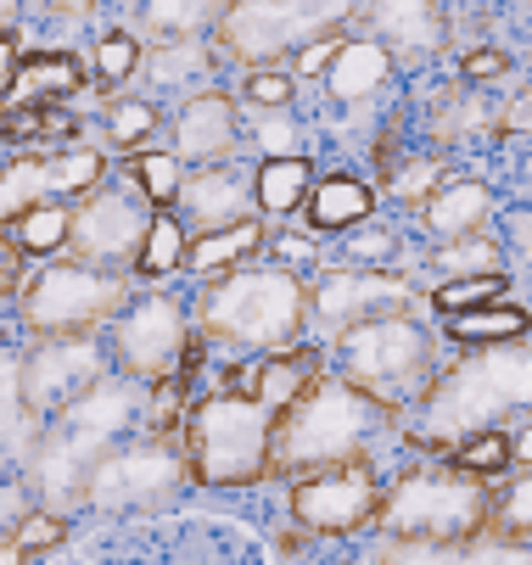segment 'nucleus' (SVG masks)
Instances as JSON below:
<instances>
[{
  "instance_id": "nucleus-1",
  "label": "nucleus",
  "mask_w": 532,
  "mask_h": 565,
  "mask_svg": "<svg viewBox=\"0 0 532 565\" xmlns=\"http://www.w3.org/2000/svg\"><path fill=\"white\" fill-rule=\"evenodd\" d=\"M510 415H532V348L526 342L466 348L460 359L437 364L426 397L415 403L409 443L448 454L454 443L493 431Z\"/></svg>"
},
{
  "instance_id": "nucleus-2",
  "label": "nucleus",
  "mask_w": 532,
  "mask_h": 565,
  "mask_svg": "<svg viewBox=\"0 0 532 565\" xmlns=\"http://www.w3.org/2000/svg\"><path fill=\"white\" fill-rule=\"evenodd\" d=\"M140 397L146 386L129 381V375H102L85 397H73L62 415H51L23 465H29V499H40V510H73L85 493V476L96 470V459L107 448H118L124 437H135V420H140Z\"/></svg>"
},
{
  "instance_id": "nucleus-3",
  "label": "nucleus",
  "mask_w": 532,
  "mask_h": 565,
  "mask_svg": "<svg viewBox=\"0 0 532 565\" xmlns=\"http://www.w3.org/2000/svg\"><path fill=\"white\" fill-rule=\"evenodd\" d=\"M191 326L231 353H286L309 337V280L286 264H236L196 291Z\"/></svg>"
},
{
  "instance_id": "nucleus-4",
  "label": "nucleus",
  "mask_w": 532,
  "mask_h": 565,
  "mask_svg": "<svg viewBox=\"0 0 532 565\" xmlns=\"http://www.w3.org/2000/svg\"><path fill=\"white\" fill-rule=\"evenodd\" d=\"M387 426H393V415L382 409V403H370L359 386H348L342 375L320 370V375L275 415L269 476H291V481H297V476L331 470V465H342V459H359Z\"/></svg>"
},
{
  "instance_id": "nucleus-5",
  "label": "nucleus",
  "mask_w": 532,
  "mask_h": 565,
  "mask_svg": "<svg viewBox=\"0 0 532 565\" xmlns=\"http://www.w3.org/2000/svg\"><path fill=\"white\" fill-rule=\"evenodd\" d=\"M269 437H275V415L236 386L196 397L180 426V448L196 488H253V481H264Z\"/></svg>"
},
{
  "instance_id": "nucleus-6",
  "label": "nucleus",
  "mask_w": 532,
  "mask_h": 565,
  "mask_svg": "<svg viewBox=\"0 0 532 565\" xmlns=\"http://www.w3.org/2000/svg\"><path fill=\"white\" fill-rule=\"evenodd\" d=\"M493 488L466 470H454L448 459L409 465L393 488L375 504V537H404V543H460L488 532Z\"/></svg>"
},
{
  "instance_id": "nucleus-7",
  "label": "nucleus",
  "mask_w": 532,
  "mask_h": 565,
  "mask_svg": "<svg viewBox=\"0 0 532 565\" xmlns=\"http://www.w3.org/2000/svg\"><path fill=\"white\" fill-rule=\"evenodd\" d=\"M337 359H342V381L359 386L370 403H382L387 415H404L426 397L443 348L437 331H426L415 313H387V319H370V326H353L337 337Z\"/></svg>"
},
{
  "instance_id": "nucleus-8",
  "label": "nucleus",
  "mask_w": 532,
  "mask_h": 565,
  "mask_svg": "<svg viewBox=\"0 0 532 565\" xmlns=\"http://www.w3.org/2000/svg\"><path fill=\"white\" fill-rule=\"evenodd\" d=\"M135 297V280L124 269H96V264H79V258H45L40 269L23 275L18 286V319L23 331L40 342V337H91V331H107V319Z\"/></svg>"
},
{
  "instance_id": "nucleus-9",
  "label": "nucleus",
  "mask_w": 532,
  "mask_h": 565,
  "mask_svg": "<svg viewBox=\"0 0 532 565\" xmlns=\"http://www.w3.org/2000/svg\"><path fill=\"white\" fill-rule=\"evenodd\" d=\"M191 481L185 448L180 437H124L118 448H107L96 459V470L85 476V510L102 515H124V510H163L180 499V488Z\"/></svg>"
},
{
  "instance_id": "nucleus-10",
  "label": "nucleus",
  "mask_w": 532,
  "mask_h": 565,
  "mask_svg": "<svg viewBox=\"0 0 532 565\" xmlns=\"http://www.w3.org/2000/svg\"><path fill=\"white\" fill-rule=\"evenodd\" d=\"M342 34L315 0H224V12L213 23V45L219 56L253 67H275L286 56H297L309 40Z\"/></svg>"
},
{
  "instance_id": "nucleus-11",
  "label": "nucleus",
  "mask_w": 532,
  "mask_h": 565,
  "mask_svg": "<svg viewBox=\"0 0 532 565\" xmlns=\"http://www.w3.org/2000/svg\"><path fill=\"white\" fill-rule=\"evenodd\" d=\"M191 342H196L191 308L174 291H140L107 319V359L118 364V375L140 386L174 375Z\"/></svg>"
},
{
  "instance_id": "nucleus-12",
  "label": "nucleus",
  "mask_w": 532,
  "mask_h": 565,
  "mask_svg": "<svg viewBox=\"0 0 532 565\" xmlns=\"http://www.w3.org/2000/svg\"><path fill=\"white\" fill-rule=\"evenodd\" d=\"M107 180V151L96 146H51V151H18L0 163V230L18 213L45 202H79Z\"/></svg>"
},
{
  "instance_id": "nucleus-13",
  "label": "nucleus",
  "mask_w": 532,
  "mask_h": 565,
  "mask_svg": "<svg viewBox=\"0 0 532 565\" xmlns=\"http://www.w3.org/2000/svg\"><path fill=\"white\" fill-rule=\"evenodd\" d=\"M151 207L146 196L124 180V185H96L73 202V224H67V258L96 264V269H135L140 258V241H146Z\"/></svg>"
},
{
  "instance_id": "nucleus-14",
  "label": "nucleus",
  "mask_w": 532,
  "mask_h": 565,
  "mask_svg": "<svg viewBox=\"0 0 532 565\" xmlns=\"http://www.w3.org/2000/svg\"><path fill=\"white\" fill-rule=\"evenodd\" d=\"M286 504H291V521L302 532L348 537V532H364L375 521V504H382V476H375V465L359 454V459H342L331 470L297 476Z\"/></svg>"
},
{
  "instance_id": "nucleus-15",
  "label": "nucleus",
  "mask_w": 532,
  "mask_h": 565,
  "mask_svg": "<svg viewBox=\"0 0 532 565\" xmlns=\"http://www.w3.org/2000/svg\"><path fill=\"white\" fill-rule=\"evenodd\" d=\"M387 313H415V286L393 269H359V264H337L320 269L309 280V319L337 342L353 326H370V319Z\"/></svg>"
},
{
  "instance_id": "nucleus-16",
  "label": "nucleus",
  "mask_w": 532,
  "mask_h": 565,
  "mask_svg": "<svg viewBox=\"0 0 532 565\" xmlns=\"http://www.w3.org/2000/svg\"><path fill=\"white\" fill-rule=\"evenodd\" d=\"M107 342L91 337H40L34 353L23 359V409L45 426L51 415H62L73 397H85L102 375H107Z\"/></svg>"
},
{
  "instance_id": "nucleus-17",
  "label": "nucleus",
  "mask_w": 532,
  "mask_h": 565,
  "mask_svg": "<svg viewBox=\"0 0 532 565\" xmlns=\"http://www.w3.org/2000/svg\"><path fill=\"white\" fill-rule=\"evenodd\" d=\"M169 151L180 157L185 169L236 163V157H242V107L224 90L180 96V107L169 118Z\"/></svg>"
},
{
  "instance_id": "nucleus-18",
  "label": "nucleus",
  "mask_w": 532,
  "mask_h": 565,
  "mask_svg": "<svg viewBox=\"0 0 532 565\" xmlns=\"http://www.w3.org/2000/svg\"><path fill=\"white\" fill-rule=\"evenodd\" d=\"M180 224L191 235H208V230H224V224H242L253 218V174L236 169V163H208V169H185L180 180V202H174Z\"/></svg>"
},
{
  "instance_id": "nucleus-19",
  "label": "nucleus",
  "mask_w": 532,
  "mask_h": 565,
  "mask_svg": "<svg viewBox=\"0 0 532 565\" xmlns=\"http://www.w3.org/2000/svg\"><path fill=\"white\" fill-rule=\"evenodd\" d=\"M91 85V67L73 56V51H34V56H18L7 90H0V124L18 118V113H34L40 102H67Z\"/></svg>"
},
{
  "instance_id": "nucleus-20",
  "label": "nucleus",
  "mask_w": 532,
  "mask_h": 565,
  "mask_svg": "<svg viewBox=\"0 0 532 565\" xmlns=\"http://www.w3.org/2000/svg\"><path fill=\"white\" fill-rule=\"evenodd\" d=\"M375 565H532V543L477 532L460 543H404V537H375Z\"/></svg>"
},
{
  "instance_id": "nucleus-21",
  "label": "nucleus",
  "mask_w": 532,
  "mask_h": 565,
  "mask_svg": "<svg viewBox=\"0 0 532 565\" xmlns=\"http://www.w3.org/2000/svg\"><path fill=\"white\" fill-rule=\"evenodd\" d=\"M364 18H370V40L387 56H432L448 34L437 0H370Z\"/></svg>"
},
{
  "instance_id": "nucleus-22",
  "label": "nucleus",
  "mask_w": 532,
  "mask_h": 565,
  "mask_svg": "<svg viewBox=\"0 0 532 565\" xmlns=\"http://www.w3.org/2000/svg\"><path fill=\"white\" fill-rule=\"evenodd\" d=\"M326 370V359L315 353V348H286V353H258L247 370H236L242 375V386L236 392H247V397H258L269 415H280L286 403L309 386L315 375Z\"/></svg>"
},
{
  "instance_id": "nucleus-23",
  "label": "nucleus",
  "mask_w": 532,
  "mask_h": 565,
  "mask_svg": "<svg viewBox=\"0 0 532 565\" xmlns=\"http://www.w3.org/2000/svg\"><path fill=\"white\" fill-rule=\"evenodd\" d=\"M219 45H208V40H185V45H146L140 51V73L151 78L158 90H185V96H196V90H208V78L219 73Z\"/></svg>"
},
{
  "instance_id": "nucleus-24",
  "label": "nucleus",
  "mask_w": 532,
  "mask_h": 565,
  "mask_svg": "<svg viewBox=\"0 0 532 565\" xmlns=\"http://www.w3.org/2000/svg\"><path fill=\"white\" fill-rule=\"evenodd\" d=\"M315 191V163L302 151H286V157H264L253 169V207L258 218H291Z\"/></svg>"
},
{
  "instance_id": "nucleus-25",
  "label": "nucleus",
  "mask_w": 532,
  "mask_h": 565,
  "mask_svg": "<svg viewBox=\"0 0 532 565\" xmlns=\"http://www.w3.org/2000/svg\"><path fill=\"white\" fill-rule=\"evenodd\" d=\"M393 78V56L375 40H342L337 56L326 62V90L337 102H370Z\"/></svg>"
},
{
  "instance_id": "nucleus-26",
  "label": "nucleus",
  "mask_w": 532,
  "mask_h": 565,
  "mask_svg": "<svg viewBox=\"0 0 532 565\" xmlns=\"http://www.w3.org/2000/svg\"><path fill=\"white\" fill-rule=\"evenodd\" d=\"M224 0H140V45H185L208 40Z\"/></svg>"
},
{
  "instance_id": "nucleus-27",
  "label": "nucleus",
  "mask_w": 532,
  "mask_h": 565,
  "mask_svg": "<svg viewBox=\"0 0 532 565\" xmlns=\"http://www.w3.org/2000/svg\"><path fill=\"white\" fill-rule=\"evenodd\" d=\"M264 235H269V224H264L258 213H253V218H242V224H224V230L191 235V247H185V269H191V275H202V280H213V275H224V269L247 264L253 253H264Z\"/></svg>"
},
{
  "instance_id": "nucleus-28",
  "label": "nucleus",
  "mask_w": 532,
  "mask_h": 565,
  "mask_svg": "<svg viewBox=\"0 0 532 565\" xmlns=\"http://www.w3.org/2000/svg\"><path fill=\"white\" fill-rule=\"evenodd\" d=\"M532 319L515 302H482V308H460L443 313V337L460 348H504V342H526Z\"/></svg>"
},
{
  "instance_id": "nucleus-29",
  "label": "nucleus",
  "mask_w": 532,
  "mask_h": 565,
  "mask_svg": "<svg viewBox=\"0 0 532 565\" xmlns=\"http://www.w3.org/2000/svg\"><path fill=\"white\" fill-rule=\"evenodd\" d=\"M421 213H426L432 235H443V241H454V235H482L488 218H493V191H488L482 180H454V185H443Z\"/></svg>"
},
{
  "instance_id": "nucleus-30",
  "label": "nucleus",
  "mask_w": 532,
  "mask_h": 565,
  "mask_svg": "<svg viewBox=\"0 0 532 565\" xmlns=\"http://www.w3.org/2000/svg\"><path fill=\"white\" fill-rule=\"evenodd\" d=\"M302 213H309V230H353L375 213V191L353 174H331V180H315Z\"/></svg>"
},
{
  "instance_id": "nucleus-31",
  "label": "nucleus",
  "mask_w": 532,
  "mask_h": 565,
  "mask_svg": "<svg viewBox=\"0 0 532 565\" xmlns=\"http://www.w3.org/2000/svg\"><path fill=\"white\" fill-rule=\"evenodd\" d=\"M40 420L23 409V353L0 337V459H23Z\"/></svg>"
},
{
  "instance_id": "nucleus-32",
  "label": "nucleus",
  "mask_w": 532,
  "mask_h": 565,
  "mask_svg": "<svg viewBox=\"0 0 532 565\" xmlns=\"http://www.w3.org/2000/svg\"><path fill=\"white\" fill-rule=\"evenodd\" d=\"M67 224H73V202H45V207H29L7 224L18 258H62L67 253Z\"/></svg>"
},
{
  "instance_id": "nucleus-33",
  "label": "nucleus",
  "mask_w": 532,
  "mask_h": 565,
  "mask_svg": "<svg viewBox=\"0 0 532 565\" xmlns=\"http://www.w3.org/2000/svg\"><path fill=\"white\" fill-rule=\"evenodd\" d=\"M185 247H191V230L180 224V213H174V207H158V213H151V224H146L135 275H140V280H163V275L185 269Z\"/></svg>"
},
{
  "instance_id": "nucleus-34",
  "label": "nucleus",
  "mask_w": 532,
  "mask_h": 565,
  "mask_svg": "<svg viewBox=\"0 0 532 565\" xmlns=\"http://www.w3.org/2000/svg\"><path fill=\"white\" fill-rule=\"evenodd\" d=\"M124 180L146 196V207L158 213V207H174L180 202V180H185V163L174 151H129V163H124Z\"/></svg>"
},
{
  "instance_id": "nucleus-35",
  "label": "nucleus",
  "mask_w": 532,
  "mask_h": 565,
  "mask_svg": "<svg viewBox=\"0 0 532 565\" xmlns=\"http://www.w3.org/2000/svg\"><path fill=\"white\" fill-rule=\"evenodd\" d=\"M443 459H448L454 470L477 476V481H493V476H510V465H515V443H510L504 426H493V431H477V437H466V443H454Z\"/></svg>"
},
{
  "instance_id": "nucleus-36",
  "label": "nucleus",
  "mask_w": 532,
  "mask_h": 565,
  "mask_svg": "<svg viewBox=\"0 0 532 565\" xmlns=\"http://www.w3.org/2000/svg\"><path fill=\"white\" fill-rule=\"evenodd\" d=\"M443 185H448V157H437V151L404 157L398 169H387V196H398L404 207H426Z\"/></svg>"
},
{
  "instance_id": "nucleus-37",
  "label": "nucleus",
  "mask_w": 532,
  "mask_h": 565,
  "mask_svg": "<svg viewBox=\"0 0 532 565\" xmlns=\"http://www.w3.org/2000/svg\"><path fill=\"white\" fill-rule=\"evenodd\" d=\"M432 269H437L443 280L493 275V269H499V241H488V230H482V235H454V241H443V247L432 253Z\"/></svg>"
},
{
  "instance_id": "nucleus-38",
  "label": "nucleus",
  "mask_w": 532,
  "mask_h": 565,
  "mask_svg": "<svg viewBox=\"0 0 532 565\" xmlns=\"http://www.w3.org/2000/svg\"><path fill=\"white\" fill-rule=\"evenodd\" d=\"M102 129H107V140H113V146H124V151H140L151 135L163 129V113L151 107V102H107V113H102Z\"/></svg>"
},
{
  "instance_id": "nucleus-39",
  "label": "nucleus",
  "mask_w": 532,
  "mask_h": 565,
  "mask_svg": "<svg viewBox=\"0 0 532 565\" xmlns=\"http://www.w3.org/2000/svg\"><path fill=\"white\" fill-rule=\"evenodd\" d=\"M488 532H499V537H515V543H532V470H526V476H515L504 493H493Z\"/></svg>"
},
{
  "instance_id": "nucleus-40",
  "label": "nucleus",
  "mask_w": 532,
  "mask_h": 565,
  "mask_svg": "<svg viewBox=\"0 0 532 565\" xmlns=\"http://www.w3.org/2000/svg\"><path fill=\"white\" fill-rule=\"evenodd\" d=\"M504 291H510L504 269H493V275H471V280H443V286L432 291V308H437V313H460V308H482V302H499Z\"/></svg>"
},
{
  "instance_id": "nucleus-41",
  "label": "nucleus",
  "mask_w": 532,
  "mask_h": 565,
  "mask_svg": "<svg viewBox=\"0 0 532 565\" xmlns=\"http://www.w3.org/2000/svg\"><path fill=\"white\" fill-rule=\"evenodd\" d=\"M140 40L135 34H124V29H113V34H102L96 40V56H91V73L102 78V85H124V78H135L140 73Z\"/></svg>"
},
{
  "instance_id": "nucleus-42",
  "label": "nucleus",
  "mask_w": 532,
  "mask_h": 565,
  "mask_svg": "<svg viewBox=\"0 0 532 565\" xmlns=\"http://www.w3.org/2000/svg\"><path fill=\"white\" fill-rule=\"evenodd\" d=\"M67 537V515H56V510H29L18 526H12V543L34 559V554H51L56 543Z\"/></svg>"
},
{
  "instance_id": "nucleus-43",
  "label": "nucleus",
  "mask_w": 532,
  "mask_h": 565,
  "mask_svg": "<svg viewBox=\"0 0 532 565\" xmlns=\"http://www.w3.org/2000/svg\"><path fill=\"white\" fill-rule=\"evenodd\" d=\"M393 247H398V235L387 230V224H353L348 230V264H359V269H382L387 258H393Z\"/></svg>"
},
{
  "instance_id": "nucleus-44",
  "label": "nucleus",
  "mask_w": 532,
  "mask_h": 565,
  "mask_svg": "<svg viewBox=\"0 0 532 565\" xmlns=\"http://www.w3.org/2000/svg\"><path fill=\"white\" fill-rule=\"evenodd\" d=\"M247 102L264 107V113L291 107V73H280V67H253V73H247Z\"/></svg>"
},
{
  "instance_id": "nucleus-45",
  "label": "nucleus",
  "mask_w": 532,
  "mask_h": 565,
  "mask_svg": "<svg viewBox=\"0 0 532 565\" xmlns=\"http://www.w3.org/2000/svg\"><path fill=\"white\" fill-rule=\"evenodd\" d=\"M264 247H269V264L297 269V264H309L320 253V241H315V230H302V235H264Z\"/></svg>"
},
{
  "instance_id": "nucleus-46",
  "label": "nucleus",
  "mask_w": 532,
  "mask_h": 565,
  "mask_svg": "<svg viewBox=\"0 0 532 565\" xmlns=\"http://www.w3.org/2000/svg\"><path fill=\"white\" fill-rule=\"evenodd\" d=\"M34 510L29 488H18V481H0V537H12V526Z\"/></svg>"
},
{
  "instance_id": "nucleus-47",
  "label": "nucleus",
  "mask_w": 532,
  "mask_h": 565,
  "mask_svg": "<svg viewBox=\"0 0 532 565\" xmlns=\"http://www.w3.org/2000/svg\"><path fill=\"white\" fill-rule=\"evenodd\" d=\"M504 73H510V56L499 45H477L466 56V78H471V85H482V78H504Z\"/></svg>"
},
{
  "instance_id": "nucleus-48",
  "label": "nucleus",
  "mask_w": 532,
  "mask_h": 565,
  "mask_svg": "<svg viewBox=\"0 0 532 565\" xmlns=\"http://www.w3.org/2000/svg\"><path fill=\"white\" fill-rule=\"evenodd\" d=\"M253 118H258V140L275 146V157H286V151H291V118H286V107H280V113L253 107Z\"/></svg>"
},
{
  "instance_id": "nucleus-49",
  "label": "nucleus",
  "mask_w": 532,
  "mask_h": 565,
  "mask_svg": "<svg viewBox=\"0 0 532 565\" xmlns=\"http://www.w3.org/2000/svg\"><path fill=\"white\" fill-rule=\"evenodd\" d=\"M337 45H342V34H326V40H309V45H302L291 62H297V73L302 78H315V73H326V62L337 56Z\"/></svg>"
},
{
  "instance_id": "nucleus-50",
  "label": "nucleus",
  "mask_w": 532,
  "mask_h": 565,
  "mask_svg": "<svg viewBox=\"0 0 532 565\" xmlns=\"http://www.w3.org/2000/svg\"><path fill=\"white\" fill-rule=\"evenodd\" d=\"M18 286H23V258H18V247H12V235L0 230V302H12Z\"/></svg>"
},
{
  "instance_id": "nucleus-51",
  "label": "nucleus",
  "mask_w": 532,
  "mask_h": 565,
  "mask_svg": "<svg viewBox=\"0 0 532 565\" xmlns=\"http://www.w3.org/2000/svg\"><path fill=\"white\" fill-rule=\"evenodd\" d=\"M40 7H45L56 23H85V18H96V0H40Z\"/></svg>"
},
{
  "instance_id": "nucleus-52",
  "label": "nucleus",
  "mask_w": 532,
  "mask_h": 565,
  "mask_svg": "<svg viewBox=\"0 0 532 565\" xmlns=\"http://www.w3.org/2000/svg\"><path fill=\"white\" fill-rule=\"evenodd\" d=\"M499 129H532V96H515L510 113H499Z\"/></svg>"
},
{
  "instance_id": "nucleus-53",
  "label": "nucleus",
  "mask_w": 532,
  "mask_h": 565,
  "mask_svg": "<svg viewBox=\"0 0 532 565\" xmlns=\"http://www.w3.org/2000/svg\"><path fill=\"white\" fill-rule=\"evenodd\" d=\"M18 56H23V51H18V40H12V34H0V90H7V78H12Z\"/></svg>"
},
{
  "instance_id": "nucleus-54",
  "label": "nucleus",
  "mask_w": 532,
  "mask_h": 565,
  "mask_svg": "<svg viewBox=\"0 0 532 565\" xmlns=\"http://www.w3.org/2000/svg\"><path fill=\"white\" fill-rule=\"evenodd\" d=\"M315 7H320V12H326V18H331V23L342 29V23H348V18L359 12V0H315Z\"/></svg>"
},
{
  "instance_id": "nucleus-55",
  "label": "nucleus",
  "mask_w": 532,
  "mask_h": 565,
  "mask_svg": "<svg viewBox=\"0 0 532 565\" xmlns=\"http://www.w3.org/2000/svg\"><path fill=\"white\" fill-rule=\"evenodd\" d=\"M18 18H23V0H0V34H12Z\"/></svg>"
},
{
  "instance_id": "nucleus-56",
  "label": "nucleus",
  "mask_w": 532,
  "mask_h": 565,
  "mask_svg": "<svg viewBox=\"0 0 532 565\" xmlns=\"http://www.w3.org/2000/svg\"><path fill=\"white\" fill-rule=\"evenodd\" d=\"M510 443H515V465H526V470H532V426H526L521 437H510Z\"/></svg>"
},
{
  "instance_id": "nucleus-57",
  "label": "nucleus",
  "mask_w": 532,
  "mask_h": 565,
  "mask_svg": "<svg viewBox=\"0 0 532 565\" xmlns=\"http://www.w3.org/2000/svg\"><path fill=\"white\" fill-rule=\"evenodd\" d=\"M0 565H29V554H23L12 537H0Z\"/></svg>"
}]
</instances>
